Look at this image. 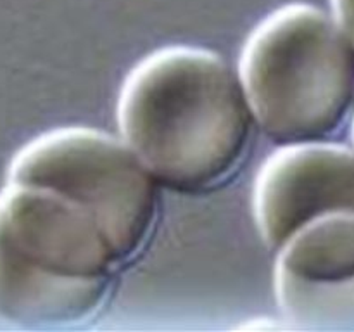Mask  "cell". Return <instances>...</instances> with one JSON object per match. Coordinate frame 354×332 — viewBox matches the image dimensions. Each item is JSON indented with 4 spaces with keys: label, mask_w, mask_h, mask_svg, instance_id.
Segmentation results:
<instances>
[{
    "label": "cell",
    "mask_w": 354,
    "mask_h": 332,
    "mask_svg": "<svg viewBox=\"0 0 354 332\" xmlns=\"http://www.w3.org/2000/svg\"><path fill=\"white\" fill-rule=\"evenodd\" d=\"M7 182L41 187L95 220L120 266L149 244L159 216L158 182L123 138L64 127L31 138L10 159Z\"/></svg>",
    "instance_id": "cell-4"
},
{
    "label": "cell",
    "mask_w": 354,
    "mask_h": 332,
    "mask_svg": "<svg viewBox=\"0 0 354 332\" xmlns=\"http://www.w3.org/2000/svg\"><path fill=\"white\" fill-rule=\"evenodd\" d=\"M275 255L286 320L310 331H354V211L311 221Z\"/></svg>",
    "instance_id": "cell-5"
},
{
    "label": "cell",
    "mask_w": 354,
    "mask_h": 332,
    "mask_svg": "<svg viewBox=\"0 0 354 332\" xmlns=\"http://www.w3.org/2000/svg\"><path fill=\"white\" fill-rule=\"evenodd\" d=\"M252 208L273 252L311 221L354 211V149L330 140L282 145L258 173Z\"/></svg>",
    "instance_id": "cell-6"
},
{
    "label": "cell",
    "mask_w": 354,
    "mask_h": 332,
    "mask_svg": "<svg viewBox=\"0 0 354 332\" xmlns=\"http://www.w3.org/2000/svg\"><path fill=\"white\" fill-rule=\"evenodd\" d=\"M121 266L88 213L52 190H0V317L26 327L90 320Z\"/></svg>",
    "instance_id": "cell-2"
},
{
    "label": "cell",
    "mask_w": 354,
    "mask_h": 332,
    "mask_svg": "<svg viewBox=\"0 0 354 332\" xmlns=\"http://www.w3.org/2000/svg\"><path fill=\"white\" fill-rule=\"evenodd\" d=\"M353 149H354V113H353Z\"/></svg>",
    "instance_id": "cell-8"
},
{
    "label": "cell",
    "mask_w": 354,
    "mask_h": 332,
    "mask_svg": "<svg viewBox=\"0 0 354 332\" xmlns=\"http://www.w3.org/2000/svg\"><path fill=\"white\" fill-rule=\"evenodd\" d=\"M332 16L354 48V0H330Z\"/></svg>",
    "instance_id": "cell-7"
},
{
    "label": "cell",
    "mask_w": 354,
    "mask_h": 332,
    "mask_svg": "<svg viewBox=\"0 0 354 332\" xmlns=\"http://www.w3.org/2000/svg\"><path fill=\"white\" fill-rule=\"evenodd\" d=\"M239 71L199 47H166L130 71L118 99L121 138L158 185L185 196L227 183L254 124Z\"/></svg>",
    "instance_id": "cell-1"
},
{
    "label": "cell",
    "mask_w": 354,
    "mask_h": 332,
    "mask_svg": "<svg viewBox=\"0 0 354 332\" xmlns=\"http://www.w3.org/2000/svg\"><path fill=\"white\" fill-rule=\"evenodd\" d=\"M239 76L256 124L280 147L332 140L353 118L354 48L310 3H289L252 30Z\"/></svg>",
    "instance_id": "cell-3"
}]
</instances>
